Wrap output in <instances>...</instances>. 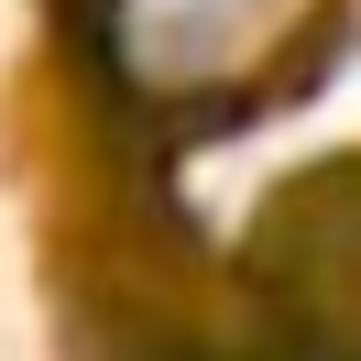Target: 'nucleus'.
Wrapping results in <instances>:
<instances>
[{
  "label": "nucleus",
  "instance_id": "1",
  "mask_svg": "<svg viewBox=\"0 0 361 361\" xmlns=\"http://www.w3.org/2000/svg\"><path fill=\"white\" fill-rule=\"evenodd\" d=\"M295 0H121V66L142 88H219L285 33Z\"/></svg>",
  "mask_w": 361,
  "mask_h": 361
}]
</instances>
